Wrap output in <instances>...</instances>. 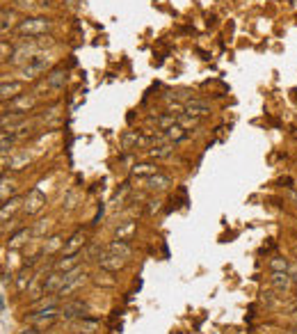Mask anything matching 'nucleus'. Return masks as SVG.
<instances>
[{"label": "nucleus", "mask_w": 297, "mask_h": 334, "mask_svg": "<svg viewBox=\"0 0 297 334\" xmlns=\"http://www.w3.org/2000/svg\"><path fill=\"white\" fill-rule=\"evenodd\" d=\"M48 67H51V57L46 53H37L35 57H30V62H26L21 67V76L28 78V80H35L39 73H43Z\"/></svg>", "instance_id": "7ed1b4c3"}, {"label": "nucleus", "mask_w": 297, "mask_h": 334, "mask_svg": "<svg viewBox=\"0 0 297 334\" xmlns=\"http://www.w3.org/2000/svg\"><path fill=\"white\" fill-rule=\"evenodd\" d=\"M80 259H82V254H74V257H66L64 254V259H57V261L53 263V270H57V273H69V270L80 266Z\"/></svg>", "instance_id": "dca6fc26"}, {"label": "nucleus", "mask_w": 297, "mask_h": 334, "mask_svg": "<svg viewBox=\"0 0 297 334\" xmlns=\"http://www.w3.org/2000/svg\"><path fill=\"white\" fill-rule=\"evenodd\" d=\"M295 254H297V245H295Z\"/></svg>", "instance_id": "58836bf2"}, {"label": "nucleus", "mask_w": 297, "mask_h": 334, "mask_svg": "<svg viewBox=\"0 0 297 334\" xmlns=\"http://www.w3.org/2000/svg\"><path fill=\"white\" fill-rule=\"evenodd\" d=\"M18 334H37V330H21Z\"/></svg>", "instance_id": "e433bc0d"}, {"label": "nucleus", "mask_w": 297, "mask_h": 334, "mask_svg": "<svg viewBox=\"0 0 297 334\" xmlns=\"http://www.w3.org/2000/svg\"><path fill=\"white\" fill-rule=\"evenodd\" d=\"M28 154H18V156H14V158H9V167L12 170H21L23 165H28Z\"/></svg>", "instance_id": "c756f323"}, {"label": "nucleus", "mask_w": 297, "mask_h": 334, "mask_svg": "<svg viewBox=\"0 0 297 334\" xmlns=\"http://www.w3.org/2000/svg\"><path fill=\"white\" fill-rule=\"evenodd\" d=\"M60 307H46V309H35V311H30L26 316V323H30L32 327H37V330H43V327L53 325V323L60 318Z\"/></svg>", "instance_id": "f03ea898"}, {"label": "nucleus", "mask_w": 297, "mask_h": 334, "mask_svg": "<svg viewBox=\"0 0 297 334\" xmlns=\"http://www.w3.org/2000/svg\"><path fill=\"white\" fill-rule=\"evenodd\" d=\"M64 85H66V71L62 67L53 69V71L46 76V87L48 90L60 92V90H64Z\"/></svg>", "instance_id": "9d476101"}, {"label": "nucleus", "mask_w": 297, "mask_h": 334, "mask_svg": "<svg viewBox=\"0 0 297 334\" xmlns=\"http://www.w3.org/2000/svg\"><path fill=\"white\" fill-rule=\"evenodd\" d=\"M165 135H167V140H169V142H174V144H176V142L186 140V137H188V131L183 129V126L176 121V124H172L169 129H165Z\"/></svg>", "instance_id": "aec40b11"}, {"label": "nucleus", "mask_w": 297, "mask_h": 334, "mask_svg": "<svg viewBox=\"0 0 297 334\" xmlns=\"http://www.w3.org/2000/svg\"><path fill=\"white\" fill-rule=\"evenodd\" d=\"M105 252H110V254H117V257H121V259H126L128 261L130 257H133V247H130L126 240H112V243L105 247Z\"/></svg>", "instance_id": "2eb2a0df"}, {"label": "nucleus", "mask_w": 297, "mask_h": 334, "mask_svg": "<svg viewBox=\"0 0 297 334\" xmlns=\"http://www.w3.org/2000/svg\"><path fill=\"white\" fill-rule=\"evenodd\" d=\"M57 247H64V243H62V236H53V238H48L46 247H43V254H53Z\"/></svg>", "instance_id": "c85d7f7f"}, {"label": "nucleus", "mask_w": 297, "mask_h": 334, "mask_svg": "<svg viewBox=\"0 0 297 334\" xmlns=\"http://www.w3.org/2000/svg\"><path fill=\"white\" fill-rule=\"evenodd\" d=\"M18 204H21V197H12V199H5L3 201V211H0V218H3V222H7V215H12L14 211L18 208Z\"/></svg>", "instance_id": "393cba45"}, {"label": "nucleus", "mask_w": 297, "mask_h": 334, "mask_svg": "<svg viewBox=\"0 0 297 334\" xmlns=\"http://www.w3.org/2000/svg\"><path fill=\"white\" fill-rule=\"evenodd\" d=\"M35 106V99L32 96H16V99L9 101V110L12 112H21V110H30V108Z\"/></svg>", "instance_id": "6ab92c4d"}, {"label": "nucleus", "mask_w": 297, "mask_h": 334, "mask_svg": "<svg viewBox=\"0 0 297 334\" xmlns=\"http://www.w3.org/2000/svg\"><path fill=\"white\" fill-rule=\"evenodd\" d=\"M48 227H51V222H48V220H43V222H39L37 224V227L35 229H32V232H35V234H43V232H46V229Z\"/></svg>", "instance_id": "f704fd0d"}, {"label": "nucleus", "mask_w": 297, "mask_h": 334, "mask_svg": "<svg viewBox=\"0 0 297 334\" xmlns=\"http://www.w3.org/2000/svg\"><path fill=\"white\" fill-rule=\"evenodd\" d=\"M92 282H94L96 286H108V288H112V286H115V284H117V279L112 277V273H110V270H103V268H101L99 273H96L94 277H92Z\"/></svg>", "instance_id": "412c9836"}, {"label": "nucleus", "mask_w": 297, "mask_h": 334, "mask_svg": "<svg viewBox=\"0 0 297 334\" xmlns=\"http://www.w3.org/2000/svg\"><path fill=\"white\" fill-rule=\"evenodd\" d=\"M286 197H288V201H293V206H297V190H288Z\"/></svg>", "instance_id": "c9c22d12"}, {"label": "nucleus", "mask_w": 297, "mask_h": 334, "mask_svg": "<svg viewBox=\"0 0 297 334\" xmlns=\"http://www.w3.org/2000/svg\"><path fill=\"white\" fill-rule=\"evenodd\" d=\"M135 229H138V224H135V222H124V224H121V227L115 232L117 240H128L130 236L135 234Z\"/></svg>", "instance_id": "a878e982"}, {"label": "nucleus", "mask_w": 297, "mask_h": 334, "mask_svg": "<svg viewBox=\"0 0 297 334\" xmlns=\"http://www.w3.org/2000/svg\"><path fill=\"white\" fill-rule=\"evenodd\" d=\"M43 206H46V195H43L39 188H32L30 193H28V197H26V204H23L26 213L28 215H37Z\"/></svg>", "instance_id": "0eeeda50"}, {"label": "nucleus", "mask_w": 297, "mask_h": 334, "mask_svg": "<svg viewBox=\"0 0 297 334\" xmlns=\"http://www.w3.org/2000/svg\"><path fill=\"white\" fill-rule=\"evenodd\" d=\"M85 243H87V236L82 234V232H76V234L64 243L62 252H64L66 257H74V254H82V247H85Z\"/></svg>", "instance_id": "1a4fd4ad"}, {"label": "nucleus", "mask_w": 297, "mask_h": 334, "mask_svg": "<svg viewBox=\"0 0 297 334\" xmlns=\"http://www.w3.org/2000/svg\"><path fill=\"white\" fill-rule=\"evenodd\" d=\"M87 311H89V304L82 302V300H66V302L60 307L62 318H66V321L85 318V316H87Z\"/></svg>", "instance_id": "39448f33"}, {"label": "nucleus", "mask_w": 297, "mask_h": 334, "mask_svg": "<svg viewBox=\"0 0 297 334\" xmlns=\"http://www.w3.org/2000/svg\"><path fill=\"white\" fill-rule=\"evenodd\" d=\"M199 119H201V117H192V115H188V112H181V115L176 117V121H178V124H181L186 131H188V129H197V126H199Z\"/></svg>", "instance_id": "bb28decb"}, {"label": "nucleus", "mask_w": 297, "mask_h": 334, "mask_svg": "<svg viewBox=\"0 0 297 334\" xmlns=\"http://www.w3.org/2000/svg\"><path fill=\"white\" fill-rule=\"evenodd\" d=\"M23 90V82L21 80H14V82H3V90H0V96H3V101H12L18 96V92Z\"/></svg>", "instance_id": "a211bd4d"}, {"label": "nucleus", "mask_w": 297, "mask_h": 334, "mask_svg": "<svg viewBox=\"0 0 297 334\" xmlns=\"http://www.w3.org/2000/svg\"><path fill=\"white\" fill-rule=\"evenodd\" d=\"M85 270H82L80 266L74 268V270H69V273H64V284H62V288H60V293L57 296H69V293H74L78 286H82V282H85Z\"/></svg>", "instance_id": "20e7f679"}, {"label": "nucleus", "mask_w": 297, "mask_h": 334, "mask_svg": "<svg viewBox=\"0 0 297 334\" xmlns=\"http://www.w3.org/2000/svg\"><path fill=\"white\" fill-rule=\"evenodd\" d=\"M293 282L295 279L290 277L288 273H272V277H270V284L275 286V291H279V293H290Z\"/></svg>", "instance_id": "9b49d317"}, {"label": "nucleus", "mask_w": 297, "mask_h": 334, "mask_svg": "<svg viewBox=\"0 0 297 334\" xmlns=\"http://www.w3.org/2000/svg\"><path fill=\"white\" fill-rule=\"evenodd\" d=\"M99 266L103 270H110V273H117L126 266V259L117 257V254H110V252H103V257L99 259Z\"/></svg>", "instance_id": "4468645a"}, {"label": "nucleus", "mask_w": 297, "mask_h": 334, "mask_svg": "<svg viewBox=\"0 0 297 334\" xmlns=\"http://www.w3.org/2000/svg\"><path fill=\"white\" fill-rule=\"evenodd\" d=\"M153 144L151 142V135H142L138 133V131H126L124 135H121V149H144V147Z\"/></svg>", "instance_id": "423d86ee"}, {"label": "nucleus", "mask_w": 297, "mask_h": 334, "mask_svg": "<svg viewBox=\"0 0 297 334\" xmlns=\"http://www.w3.org/2000/svg\"><path fill=\"white\" fill-rule=\"evenodd\" d=\"M288 268H290L288 259H284V257L270 259V270H272V273H288Z\"/></svg>", "instance_id": "cd10ccee"}, {"label": "nucleus", "mask_w": 297, "mask_h": 334, "mask_svg": "<svg viewBox=\"0 0 297 334\" xmlns=\"http://www.w3.org/2000/svg\"><path fill=\"white\" fill-rule=\"evenodd\" d=\"M12 18H14V12H7V9H3V32H7V28H12Z\"/></svg>", "instance_id": "2f4dec72"}, {"label": "nucleus", "mask_w": 297, "mask_h": 334, "mask_svg": "<svg viewBox=\"0 0 297 334\" xmlns=\"http://www.w3.org/2000/svg\"><path fill=\"white\" fill-rule=\"evenodd\" d=\"M62 284H64V273H57V270H53V273L48 275L46 279H43L41 293H43V296H53V293H60Z\"/></svg>", "instance_id": "6e6552de"}, {"label": "nucleus", "mask_w": 297, "mask_h": 334, "mask_svg": "<svg viewBox=\"0 0 297 334\" xmlns=\"http://www.w3.org/2000/svg\"><path fill=\"white\" fill-rule=\"evenodd\" d=\"M32 234H35L32 229H21V232H16L14 236H9V247L16 249V247H21V245H26Z\"/></svg>", "instance_id": "5701e85b"}, {"label": "nucleus", "mask_w": 297, "mask_h": 334, "mask_svg": "<svg viewBox=\"0 0 297 334\" xmlns=\"http://www.w3.org/2000/svg\"><path fill=\"white\" fill-rule=\"evenodd\" d=\"M295 330H297V327H295Z\"/></svg>", "instance_id": "ea45409f"}, {"label": "nucleus", "mask_w": 297, "mask_h": 334, "mask_svg": "<svg viewBox=\"0 0 297 334\" xmlns=\"http://www.w3.org/2000/svg\"><path fill=\"white\" fill-rule=\"evenodd\" d=\"M53 23L48 21V18L43 16H32V18H26V21H21L16 26V32L21 34V37H30V39H39L43 37L48 30H51Z\"/></svg>", "instance_id": "f257e3e1"}, {"label": "nucleus", "mask_w": 297, "mask_h": 334, "mask_svg": "<svg viewBox=\"0 0 297 334\" xmlns=\"http://www.w3.org/2000/svg\"><path fill=\"white\" fill-rule=\"evenodd\" d=\"M169 185H172V181L165 174H155V176H151V179H147V188L153 190V193H165Z\"/></svg>", "instance_id": "f3484780"}, {"label": "nucleus", "mask_w": 297, "mask_h": 334, "mask_svg": "<svg viewBox=\"0 0 297 334\" xmlns=\"http://www.w3.org/2000/svg\"><path fill=\"white\" fill-rule=\"evenodd\" d=\"M99 330V321H92V318H76L71 321V332L74 334H94Z\"/></svg>", "instance_id": "f8f14e48"}, {"label": "nucleus", "mask_w": 297, "mask_h": 334, "mask_svg": "<svg viewBox=\"0 0 297 334\" xmlns=\"http://www.w3.org/2000/svg\"><path fill=\"white\" fill-rule=\"evenodd\" d=\"M64 3H69V5H71V7H74V5L78 3V0H64Z\"/></svg>", "instance_id": "4c0bfd02"}, {"label": "nucleus", "mask_w": 297, "mask_h": 334, "mask_svg": "<svg viewBox=\"0 0 297 334\" xmlns=\"http://www.w3.org/2000/svg\"><path fill=\"white\" fill-rule=\"evenodd\" d=\"M172 151H174V142H165V144L151 147V149H149V156H151V158H167Z\"/></svg>", "instance_id": "b1692460"}, {"label": "nucleus", "mask_w": 297, "mask_h": 334, "mask_svg": "<svg viewBox=\"0 0 297 334\" xmlns=\"http://www.w3.org/2000/svg\"><path fill=\"white\" fill-rule=\"evenodd\" d=\"M295 282H297V279H295Z\"/></svg>", "instance_id": "a19ab883"}, {"label": "nucleus", "mask_w": 297, "mask_h": 334, "mask_svg": "<svg viewBox=\"0 0 297 334\" xmlns=\"http://www.w3.org/2000/svg\"><path fill=\"white\" fill-rule=\"evenodd\" d=\"M14 190H16V185H14L12 181H7V176H3V188H0V193H3V201L7 199V195H14Z\"/></svg>", "instance_id": "7c9ffc66"}, {"label": "nucleus", "mask_w": 297, "mask_h": 334, "mask_svg": "<svg viewBox=\"0 0 297 334\" xmlns=\"http://www.w3.org/2000/svg\"><path fill=\"white\" fill-rule=\"evenodd\" d=\"M26 270L28 268H23V273L18 275V279H16V286H18V291H23L26 286H30V277H26Z\"/></svg>", "instance_id": "473e14b6"}, {"label": "nucleus", "mask_w": 297, "mask_h": 334, "mask_svg": "<svg viewBox=\"0 0 297 334\" xmlns=\"http://www.w3.org/2000/svg\"><path fill=\"white\" fill-rule=\"evenodd\" d=\"M9 149H12V137H7V133H3V156H7Z\"/></svg>", "instance_id": "72a5a7b5"}, {"label": "nucleus", "mask_w": 297, "mask_h": 334, "mask_svg": "<svg viewBox=\"0 0 297 334\" xmlns=\"http://www.w3.org/2000/svg\"><path fill=\"white\" fill-rule=\"evenodd\" d=\"M183 108H186V112H188V115H192V117H206V115H211V106H208L206 101H201V99H188Z\"/></svg>", "instance_id": "ddd939ff"}, {"label": "nucleus", "mask_w": 297, "mask_h": 334, "mask_svg": "<svg viewBox=\"0 0 297 334\" xmlns=\"http://www.w3.org/2000/svg\"><path fill=\"white\" fill-rule=\"evenodd\" d=\"M155 174H160L158 172V165H153V163H140V165H135L133 167V176H147V179H151V176H155Z\"/></svg>", "instance_id": "4be33fe9"}]
</instances>
